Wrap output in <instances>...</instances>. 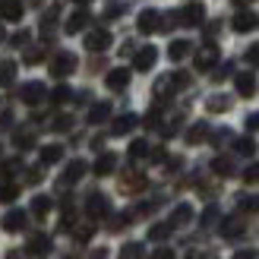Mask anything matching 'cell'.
I'll use <instances>...</instances> for the list:
<instances>
[{"label": "cell", "mask_w": 259, "mask_h": 259, "mask_svg": "<svg viewBox=\"0 0 259 259\" xmlns=\"http://www.w3.org/2000/svg\"><path fill=\"white\" fill-rule=\"evenodd\" d=\"M73 70H76V54H70V51H60L51 60V76H57V79H67Z\"/></svg>", "instance_id": "1"}, {"label": "cell", "mask_w": 259, "mask_h": 259, "mask_svg": "<svg viewBox=\"0 0 259 259\" xmlns=\"http://www.w3.org/2000/svg\"><path fill=\"white\" fill-rule=\"evenodd\" d=\"M202 19H205V10L199 4H190V7L174 13V22L177 25H202Z\"/></svg>", "instance_id": "2"}, {"label": "cell", "mask_w": 259, "mask_h": 259, "mask_svg": "<svg viewBox=\"0 0 259 259\" xmlns=\"http://www.w3.org/2000/svg\"><path fill=\"white\" fill-rule=\"evenodd\" d=\"M161 13L158 10H142L139 13V19H136V29L142 32V35H152V32H158L161 29Z\"/></svg>", "instance_id": "3"}, {"label": "cell", "mask_w": 259, "mask_h": 259, "mask_svg": "<svg viewBox=\"0 0 259 259\" xmlns=\"http://www.w3.org/2000/svg\"><path fill=\"white\" fill-rule=\"evenodd\" d=\"M19 98L25 101V105L35 108V105H41V101L48 98V89H45L41 82H25V85L19 89Z\"/></svg>", "instance_id": "4"}, {"label": "cell", "mask_w": 259, "mask_h": 259, "mask_svg": "<svg viewBox=\"0 0 259 259\" xmlns=\"http://www.w3.org/2000/svg\"><path fill=\"white\" fill-rule=\"evenodd\" d=\"M85 212H89V218H105V215L111 212L108 196H101V193H92V196L85 199Z\"/></svg>", "instance_id": "5"}, {"label": "cell", "mask_w": 259, "mask_h": 259, "mask_svg": "<svg viewBox=\"0 0 259 259\" xmlns=\"http://www.w3.org/2000/svg\"><path fill=\"white\" fill-rule=\"evenodd\" d=\"M215 63H218V48H215L212 41L205 45V48H199V51H196V70H199V73L212 70Z\"/></svg>", "instance_id": "6"}, {"label": "cell", "mask_w": 259, "mask_h": 259, "mask_svg": "<svg viewBox=\"0 0 259 259\" xmlns=\"http://www.w3.org/2000/svg\"><path fill=\"white\" fill-rule=\"evenodd\" d=\"M155 60H158V51H155V48L149 45V48L136 51V57H133V67H136L139 73H149V70L155 67Z\"/></svg>", "instance_id": "7"}, {"label": "cell", "mask_w": 259, "mask_h": 259, "mask_svg": "<svg viewBox=\"0 0 259 259\" xmlns=\"http://www.w3.org/2000/svg\"><path fill=\"white\" fill-rule=\"evenodd\" d=\"M25 222H29V215H25L22 209H13V212H7V215H4V222H0V225H4L7 234H16V231H22V228H25Z\"/></svg>", "instance_id": "8"}, {"label": "cell", "mask_w": 259, "mask_h": 259, "mask_svg": "<svg viewBox=\"0 0 259 259\" xmlns=\"http://www.w3.org/2000/svg\"><path fill=\"white\" fill-rule=\"evenodd\" d=\"M234 85H237V95H240V98H253V95H256V89H259V82H256V76H253V73H237Z\"/></svg>", "instance_id": "9"}, {"label": "cell", "mask_w": 259, "mask_h": 259, "mask_svg": "<svg viewBox=\"0 0 259 259\" xmlns=\"http://www.w3.org/2000/svg\"><path fill=\"white\" fill-rule=\"evenodd\" d=\"M85 48L89 51H108L111 48V35L105 29H92V32L85 35Z\"/></svg>", "instance_id": "10"}, {"label": "cell", "mask_w": 259, "mask_h": 259, "mask_svg": "<svg viewBox=\"0 0 259 259\" xmlns=\"http://www.w3.org/2000/svg\"><path fill=\"white\" fill-rule=\"evenodd\" d=\"M105 82H108V89H111V92H123V89L130 85V70H123V67L111 70V73L105 76Z\"/></svg>", "instance_id": "11"}, {"label": "cell", "mask_w": 259, "mask_h": 259, "mask_svg": "<svg viewBox=\"0 0 259 259\" xmlns=\"http://www.w3.org/2000/svg\"><path fill=\"white\" fill-rule=\"evenodd\" d=\"M82 174H85V161H79V158L70 161V164H67V171H63V177H60V190H63V187H70V184H76V180H79Z\"/></svg>", "instance_id": "12"}, {"label": "cell", "mask_w": 259, "mask_h": 259, "mask_svg": "<svg viewBox=\"0 0 259 259\" xmlns=\"http://www.w3.org/2000/svg\"><path fill=\"white\" fill-rule=\"evenodd\" d=\"M231 25H234V32H253L256 25H259V19L253 16L250 10H240L234 19H231Z\"/></svg>", "instance_id": "13"}, {"label": "cell", "mask_w": 259, "mask_h": 259, "mask_svg": "<svg viewBox=\"0 0 259 259\" xmlns=\"http://www.w3.org/2000/svg\"><path fill=\"white\" fill-rule=\"evenodd\" d=\"M0 19L19 22L22 19V4H19V0H0Z\"/></svg>", "instance_id": "14"}, {"label": "cell", "mask_w": 259, "mask_h": 259, "mask_svg": "<svg viewBox=\"0 0 259 259\" xmlns=\"http://www.w3.org/2000/svg\"><path fill=\"white\" fill-rule=\"evenodd\" d=\"M51 250V237L48 234H35V237H29V243H25V253L29 256H45Z\"/></svg>", "instance_id": "15"}, {"label": "cell", "mask_w": 259, "mask_h": 259, "mask_svg": "<svg viewBox=\"0 0 259 259\" xmlns=\"http://www.w3.org/2000/svg\"><path fill=\"white\" fill-rule=\"evenodd\" d=\"M136 123H139V117H136V114H120V117L111 123V133H114V136H126L130 130L136 126Z\"/></svg>", "instance_id": "16"}, {"label": "cell", "mask_w": 259, "mask_h": 259, "mask_svg": "<svg viewBox=\"0 0 259 259\" xmlns=\"http://www.w3.org/2000/svg\"><path fill=\"white\" fill-rule=\"evenodd\" d=\"M114 167H117V155H114V152L98 155V161H95V174H98V177H108V174H114Z\"/></svg>", "instance_id": "17"}, {"label": "cell", "mask_w": 259, "mask_h": 259, "mask_svg": "<svg viewBox=\"0 0 259 259\" xmlns=\"http://www.w3.org/2000/svg\"><path fill=\"white\" fill-rule=\"evenodd\" d=\"M142 187H146V177H142L139 171H130V174H123V180H120V190H123V193H139Z\"/></svg>", "instance_id": "18"}, {"label": "cell", "mask_w": 259, "mask_h": 259, "mask_svg": "<svg viewBox=\"0 0 259 259\" xmlns=\"http://www.w3.org/2000/svg\"><path fill=\"white\" fill-rule=\"evenodd\" d=\"M190 41H184V38H177V41H171V48H167V57H171L174 63H180L184 57H190Z\"/></svg>", "instance_id": "19"}, {"label": "cell", "mask_w": 259, "mask_h": 259, "mask_svg": "<svg viewBox=\"0 0 259 259\" xmlns=\"http://www.w3.org/2000/svg\"><path fill=\"white\" fill-rule=\"evenodd\" d=\"M190 222H193V209H190L187 202H180L177 209H174V215H171V228H184Z\"/></svg>", "instance_id": "20"}, {"label": "cell", "mask_w": 259, "mask_h": 259, "mask_svg": "<svg viewBox=\"0 0 259 259\" xmlns=\"http://www.w3.org/2000/svg\"><path fill=\"white\" fill-rule=\"evenodd\" d=\"M222 234H225V237H240V234H243V218H240V215L225 218V222H222Z\"/></svg>", "instance_id": "21"}, {"label": "cell", "mask_w": 259, "mask_h": 259, "mask_svg": "<svg viewBox=\"0 0 259 259\" xmlns=\"http://www.w3.org/2000/svg\"><path fill=\"white\" fill-rule=\"evenodd\" d=\"M85 25H89V13H85V10H79V13H73V16L67 19V32H70V35H76V32H82Z\"/></svg>", "instance_id": "22"}, {"label": "cell", "mask_w": 259, "mask_h": 259, "mask_svg": "<svg viewBox=\"0 0 259 259\" xmlns=\"http://www.w3.org/2000/svg\"><path fill=\"white\" fill-rule=\"evenodd\" d=\"M205 136H209V123H193V126L187 130V142H190V146L205 142Z\"/></svg>", "instance_id": "23"}, {"label": "cell", "mask_w": 259, "mask_h": 259, "mask_svg": "<svg viewBox=\"0 0 259 259\" xmlns=\"http://www.w3.org/2000/svg\"><path fill=\"white\" fill-rule=\"evenodd\" d=\"M108 114H111V105H108V101H98V105L89 111V123H105Z\"/></svg>", "instance_id": "24"}, {"label": "cell", "mask_w": 259, "mask_h": 259, "mask_svg": "<svg viewBox=\"0 0 259 259\" xmlns=\"http://www.w3.org/2000/svg\"><path fill=\"white\" fill-rule=\"evenodd\" d=\"M212 171H215L218 177H231V174H234V161L225 158V155H218V158L212 161Z\"/></svg>", "instance_id": "25"}, {"label": "cell", "mask_w": 259, "mask_h": 259, "mask_svg": "<svg viewBox=\"0 0 259 259\" xmlns=\"http://www.w3.org/2000/svg\"><path fill=\"white\" fill-rule=\"evenodd\" d=\"M63 158V146H45L41 149V164H57Z\"/></svg>", "instance_id": "26"}, {"label": "cell", "mask_w": 259, "mask_h": 259, "mask_svg": "<svg viewBox=\"0 0 259 259\" xmlns=\"http://www.w3.org/2000/svg\"><path fill=\"white\" fill-rule=\"evenodd\" d=\"M205 108H209L212 114H222V111L231 108V98H228V95H212L209 101H205Z\"/></svg>", "instance_id": "27"}, {"label": "cell", "mask_w": 259, "mask_h": 259, "mask_svg": "<svg viewBox=\"0 0 259 259\" xmlns=\"http://www.w3.org/2000/svg\"><path fill=\"white\" fill-rule=\"evenodd\" d=\"M171 222H164V225H152L149 228V240H167V237H171Z\"/></svg>", "instance_id": "28"}, {"label": "cell", "mask_w": 259, "mask_h": 259, "mask_svg": "<svg viewBox=\"0 0 259 259\" xmlns=\"http://www.w3.org/2000/svg\"><path fill=\"white\" fill-rule=\"evenodd\" d=\"M149 155V142L146 139H136V142H130V158L139 161V158H146Z\"/></svg>", "instance_id": "29"}, {"label": "cell", "mask_w": 259, "mask_h": 259, "mask_svg": "<svg viewBox=\"0 0 259 259\" xmlns=\"http://www.w3.org/2000/svg\"><path fill=\"white\" fill-rule=\"evenodd\" d=\"M234 152H237V155H247V158H250V155L256 152V142H253L250 136H243V139L234 142Z\"/></svg>", "instance_id": "30"}, {"label": "cell", "mask_w": 259, "mask_h": 259, "mask_svg": "<svg viewBox=\"0 0 259 259\" xmlns=\"http://www.w3.org/2000/svg\"><path fill=\"white\" fill-rule=\"evenodd\" d=\"M32 212H35L38 218H45V215L51 212V199H48V196H35V199H32Z\"/></svg>", "instance_id": "31"}, {"label": "cell", "mask_w": 259, "mask_h": 259, "mask_svg": "<svg viewBox=\"0 0 259 259\" xmlns=\"http://www.w3.org/2000/svg\"><path fill=\"white\" fill-rule=\"evenodd\" d=\"M16 196H19V187L10 184V180H4V187H0V202H13Z\"/></svg>", "instance_id": "32"}, {"label": "cell", "mask_w": 259, "mask_h": 259, "mask_svg": "<svg viewBox=\"0 0 259 259\" xmlns=\"http://www.w3.org/2000/svg\"><path fill=\"white\" fill-rule=\"evenodd\" d=\"M19 167H22V161H19V158H13V161H4V164H0V180H10L13 174L19 171Z\"/></svg>", "instance_id": "33"}, {"label": "cell", "mask_w": 259, "mask_h": 259, "mask_svg": "<svg viewBox=\"0 0 259 259\" xmlns=\"http://www.w3.org/2000/svg\"><path fill=\"white\" fill-rule=\"evenodd\" d=\"M70 98H73L70 85H57L54 92H51V101H54V105H63V101H70Z\"/></svg>", "instance_id": "34"}, {"label": "cell", "mask_w": 259, "mask_h": 259, "mask_svg": "<svg viewBox=\"0 0 259 259\" xmlns=\"http://www.w3.org/2000/svg\"><path fill=\"white\" fill-rule=\"evenodd\" d=\"M120 259H142V243H126L120 250Z\"/></svg>", "instance_id": "35"}, {"label": "cell", "mask_w": 259, "mask_h": 259, "mask_svg": "<svg viewBox=\"0 0 259 259\" xmlns=\"http://www.w3.org/2000/svg\"><path fill=\"white\" fill-rule=\"evenodd\" d=\"M13 76H16V63H4L0 67V85H10Z\"/></svg>", "instance_id": "36"}, {"label": "cell", "mask_w": 259, "mask_h": 259, "mask_svg": "<svg viewBox=\"0 0 259 259\" xmlns=\"http://www.w3.org/2000/svg\"><path fill=\"white\" fill-rule=\"evenodd\" d=\"M32 142H35V136L29 133V130H19V133H16V146L19 149H32Z\"/></svg>", "instance_id": "37"}, {"label": "cell", "mask_w": 259, "mask_h": 259, "mask_svg": "<svg viewBox=\"0 0 259 259\" xmlns=\"http://www.w3.org/2000/svg\"><path fill=\"white\" fill-rule=\"evenodd\" d=\"M215 222H218V205H209V209L202 212V225H205V228H212Z\"/></svg>", "instance_id": "38"}, {"label": "cell", "mask_w": 259, "mask_h": 259, "mask_svg": "<svg viewBox=\"0 0 259 259\" xmlns=\"http://www.w3.org/2000/svg\"><path fill=\"white\" fill-rule=\"evenodd\" d=\"M243 60H247L250 67H259V45H250L247 54H243Z\"/></svg>", "instance_id": "39"}, {"label": "cell", "mask_w": 259, "mask_h": 259, "mask_svg": "<svg viewBox=\"0 0 259 259\" xmlns=\"http://www.w3.org/2000/svg\"><path fill=\"white\" fill-rule=\"evenodd\" d=\"M171 82H174V92H177V89H187L190 85V73H174Z\"/></svg>", "instance_id": "40"}, {"label": "cell", "mask_w": 259, "mask_h": 259, "mask_svg": "<svg viewBox=\"0 0 259 259\" xmlns=\"http://www.w3.org/2000/svg\"><path fill=\"white\" fill-rule=\"evenodd\" d=\"M243 180H247V184H259V164H250L247 171H243Z\"/></svg>", "instance_id": "41"}, {"label": "cell", "mask_w": 259, "mask_h": 259, "mask_svg": "<svg viewBox=\"0 0 259 259\" xmlns=\"http://www.w3.org/2000/svg\"><path fill=\"white\" fill-rule=\"evenodd\" d=\"M240 209L256 212V209H259V196H240Z\"/></svg>", "instance_id": "42"}, {"label": "cell", "mask_w": 259, "mask_h": 259, "mask_svg": "<svg viewBox=\"0 0 259 259\" xmlns=\"http://www.w3.org/2000/svg\"><path fill=\"white\" fill-rule=\"evenodd\" d=\"M51 126H54L57 133H63V130H70V126H73V117H67V114H63V117H57V120L51 123Z\"/></svg>", "instance_id": "43"}, {"label": "cell", "mask_w": 259, "mask_h": 259, "mask_svg": "<svg viewBox=\"0 0 259 259\" xmlns=\"http://www.w3.org/2000/svg\"><path fill=\"white\" fill-rule=\"evenodd\" d=\"M41 57H45V51H41V48H29V51H25V63H38Z\"/></svg>", "instance_id": "44"}, {"label": "cell", "mask_w": 259, "mask_h": 259, "mask_svg": "<svg viewBox=\"0 0 259 259\" xmlns=\"http://www.w3.org/2000/svg\"><path fill=\"white\" fill-rule=\"evenodd\" d=\"M95 234V225H82V228H76V240H89Z\"/></svg>", "instance_id": "45"}, {"label": "cell", "mask_w": 259, "mask_h": 259, "mask_svg": "<svg viewBox=\"0 0 259 259\" xmlns=\"http://www.w3.org/2000/svg\"><path fill=\"white\" fill-rule=\"evenodd\" d=\"M231 259H259V250H240V253H234V256H231Z\"/></svg>", "instance_id": "46"}, {"label": "cell", "mask_w": 259, "mask_h": 259, "mask_svg": "<svg viewBox=\"0 0 259 259\" xmlns=\"http://www.w3.org/2000/svg\"><path fill=\"white\" fill-rule=\"evenodd\" d=\"M149 259H174V250H167V247H161V250H155Z\"/></svg>", "instance_id": "47"}, {"label": "cell", "mask_w": 259, "mask_h": 259, "mask_svg": "<svg viewBox=\"0 0 259 259\" xmlns=\"http://www.w3.org/2000/svg\"><path fill=\"white\" fill-rule=\"evenodd\" d=\"M120 13H123V7H114V4H111V7L105 10V16H108V19H117Z\"/></svg>", "instance_id": "48"}, {"label": "cell", "mask_w": 259, "mask_h": 259, "mask_svg": "<svg viewBox=\"0 0 259 259\" xmlns=\"http://www.w3.org/2000/svg\"><path fill=\"white\" fill-rule=\"evenodd\" d=\"M247 130H259V111L247 117Z\"/></svg>", "instance_id": "49"}, {"label": "cell", "mask_w": 259, "mask_h": 259, "mask_svg": "<svg viewBox=\"0 0 259 259\" xmlns=\"http://www.w3.org/2000/svg\"><path fill=\"white\" fill-rule=\"evenodd\" d=\"M29 41V32H19V35H13V45H25Z\"/></svg>", "instance_id": "50"}, {"label": "cell", "mask_w": 259, "mask_h": 259, "mask_svg": "<svg viewBox=\"0 0 259 259\" xmlns=\"http://www.w3.org/2000/svg\"><path fill=\"white\" fill-rule=\"evenodd\" d=\"M228 73H231V67H228V63H225V67H222V70H218V73H215V79H225V76H228Z\"/></svg>", "instance_id": "51"}, {"label": "cell", "mask_w": 259, "mask_h": 259, "mask_svg": "<svg viewBox=\"0 0 259 259\" xmlns=\"http://www.w3.org/2000/svg\"><path fill=\"white\" fill-rule=\"evenodd\" d=\"M29 180H32V184H38V180H41V171H38V167H35V171H29Z\"/></svg>", "instance_id": "52"}, {"label": "cell", "mask_w": 259, "mask_h": 259, "mask_svg": "<svg viewBox=\"0 0 259 259\" xmlns=\"http://www.w3.org/2000/svg\"><path fill=\"white\" fill-rule=\"evenodd\" d=\"M76 4H79V7H89V4H92V0H76Z\"/></svg>", "instance_id": "53"}, {"label": "cell", "mask_w": 259, "mask_h": 259, "mask_svg": "<svg viewBox=\"0 0 259 259\" xmlns=\"http://www.w3.org/2000/svg\"><path fill=\"white\" fill-rule=\"evenodd\" d=\"M4 38H7V32H4V29H0V41H4Z\"/></svg>", "instance_id": "54"}, {"label": "cell", "mask_w": 259, "mask_h": 259, "mask_svg": "<svg viewBox=\"0 0 259 259\" xmlns=\"http://www.w3.org/2000/svg\"><path fill=\"white\" fill-rule=\"evenodd\" d=\"M234 4H250V0H234Z\"/></svg>", "instance_id": "55"}, {"label": "cell", "mask_w": 259, "mask_h": 259, "mask_svg": "<svg viewBox=\"0 0 259 259\" xmlns=\"http://www.w3.org/2000/svg\"><path fill=\"white\" fill-rule=\"evenodd\" d=\"M67 259H76V256H67Z\"/></svg>", "instance_id": "56"}, {"label": "cell", "mask_w": 259, "mask_h": 259, "mask_svg": "<svg viewBox=\"0 0 259 259\" xmlns=\"http://www.w3.org/2000/svg\"><path fill=\"white\" fill-rule=\"evenodd\" d=\"M35 4H38V0H35Z\"/></svg>", "instance_id": "57"}]
</instances>
